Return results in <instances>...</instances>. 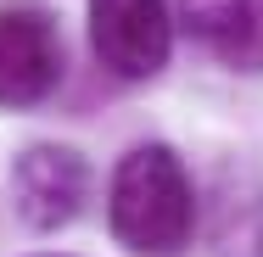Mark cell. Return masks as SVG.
<instances>
[{
  "mask_svg": "<svg viewBox=\"0 0 263 257\" xmlns=\"http://www.w3.org/2000/svg\"><path fill=\"white\" fill-rule=\"evenodd\" d=\"M202 202L185 156L162 140H140L118 156L106 185V229L135 257H179L196 241Z\"/></svg>",
  "mask_w": 263,
  "mask_h": 257,
  "instance_id": "cell-1",
  "label": "cell"
},
{
  "mask_svg": "<svg viewBox=\"0 0 263 257\" xmlns=\"http://www.w3.org/2000/svg\"><path fill=\"white\" fill-rule=\"evenodd\" d=\"M90 51L118 84H152L174 56L168 0H84Z\"/></svg>",
  "mask_w": 263,
  "mask_h": 257,
  "instance_id": "cell-2",
  "label": "cell"
},
{
  "mask_svg": "<svg viewBox=\"0 0 263 257\" xmlns=\"http://www.w3.org/2000/svg\"><path fill=\"white\" fill-rule=\"evenodd\" d=\"M6 185H11L17 218H23L34 235H56V229H67V224L84 212L96 173H90V162H84L79 146L34 140V146H23V151L11 156Z\"/></svg>",
  "mask_w": 263,
  "mask_h": 257,
  "instance_id": "cell-3",
  "label": "cell"
},
{
  "mask_svg": "<svg viewBox=\"0 0 263 257\" xmlns=\"http://www.w3.org/2000/svg\"><path fill=\"white\" fill-rule=\"evenodd\" d=\"M67 73V45L51 11L40 6H6L0 11V106L28 112L56 95Z\"/></svg>",
  "mask_w": 263,
  "mask_h": 257,
  "instance_id": "cell-4",
  "label": "cell"
},
{
  "mask_svg": "<svg viewBox=\"0 0 263 257\" xmlns=\"http://www.w3.org/2000/svg\"><path fill=\"white\" fill-rule=\"evenodd\" d=\"M174 23L235 73H263V0H174Z\"/></svg>",
  "mask_w": 263,
  "mask_h": 257,
  "instance_id": "cell-5",
  "label": "cell"
},
{
  "mask_svg": "<svg viewBox=\"0 0 263 257\" xmlns=\"http://www.w3.org/2000/svg\"><path fill=\"white\" fill-rule=\"evenodd\" d=\"M45 257H56V252H45Z\"/></svg>",
  "mask_w": 263,
  "mask_h": 257,
  "instance_id": "cell-6",
  "label": "cell"
}]
</instances>
